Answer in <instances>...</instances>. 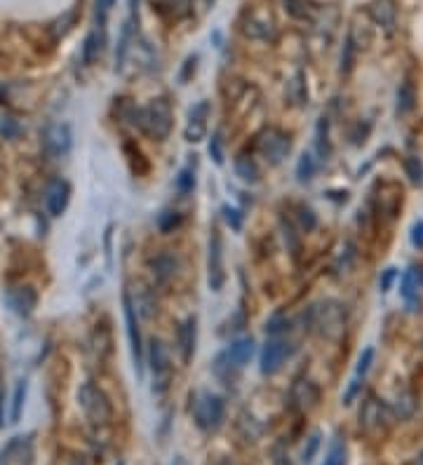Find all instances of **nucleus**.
<instances>
[{
  "label": "nucleus",
  "mask_w": 423,
  "mask_h": 465,
  "mask_svg": "<svg viewBox=\"0 0 423 465\" xmlns=\"http://www.w3.org/2000/svg\"><path fill=\"white\" fill-rule=\"evenodd\" d=\"M5 301L17 315H31V310L36 308L38 296L31 287H10L5 292Z\"/></svg>",
  "instance_id": "13"
},
{
  "label": "nucleus",
  "mask_w": 423,
  "mask_h": 465,
  "mask_svg": "<svg viewBox=\"0 0 423 465\" xmlns=\"http://www.w3.org/2000/svg\"><path fill=\"white\" fill-rule=\"evenodd\" d=\"M254 353V341L252 339H238L228 350V360L233 362V367H242L252 360Z\"/></svg>",
  "instance_id": "20"
},
{
  "label": "nucleus",
  "mask_w": 423,
  "mask_h": 465,
  "mask_svg": "<svg viewBox=\"0 0 423 465\" xmlns=\"http://www.w3.org/2000/svg\"><path fill=\"white\" fill-rule=\"evenodd\" d=\"M177 186H179V191H181V193L193 191V186H195V177H193V172H191V170H184L181 174H179Z\"/></svg>",
  "instance_id": "36"
},
{
  "label": "nucleus",
  "mask_w": 423,
  "mask_h": 465,
  "mask_svg": "<svg viewBox=\"0 0 423 465\" xmlns=\"http://www.w3.org/2000/svg\"><path fill=\"white\" fill-rule=\"evenodd\" d=\"M0 134H5V137H17V134H19V127L15 125V120H10V118H0Z\"/></svg>",
  "instance_id": "38"
},
{
  "label": "nucleus",
  "mask_w": 423,
  "mask_h": 465,
  "mask_svg": "<svg viewBox=\"0 0 423 465\" xmlns=\"http://www.w3.org/2000/svg\"><path fill=\"white\" fill-rule=\"evenodd\" d=\"M416 94H414V85L412 82H402L400 89H397V113L405 115L414 108Z\"/></svg>",
  "instance_id": "24"
},
{
  "label": "nucleus",
  "mask_w": 423,
  "mask_h": 465,
  "mask_svg": "<svg viewBox=\"0 0 423 465\" xmlns=\"http://www.w3.org/2000/svg\"><path fill=\"white\" fill-rule=\"evenodd\" d=\"M301 226H304L306 230L316 228V216H313L311 209H301Z\"/></svg>",
  "instance_id": "43"
},
{
  "label": "nucleus",
  "mask_w": 423,
  "mask_h": 465,
  "mask_svg": "<svg viewBox=\"0 0 423 465\" xmlns=\"http://www.w3.org/2000/svg\"><path fill=\"white\" fill-rule=\"evenodd\" d=\"M290 148H292L290 137L278 132V129H268L264 137L259 139V151L264 153V158L271 165L282 163V160L287 158V153H290Z\"/></svg>",
  "instance_id": "7"
},
{
  "label": "nucleus",
  "mask_w": 423,
  "mask_h": 465,
  "mask_svg": "<svg viewBox=\"0 0 423 465\" xmlns=\"http://www.w3.org/2000/svg\"><path fill=\"white\" fill-rule=\"evenodd\" d=\"M287 325H290V322H287L285 315H273V318L266 322V332L271 336H278L280 332H285Z\"/></svg>",
  "instance_id": "35"
},
{
  "label": "nucleus",
  "mask_w": 423,
  "mask_h": 465,
  "mask_svg": "<svg viewBox=\"0 0 423 465\" xmlns=\"http://www.w3.org/2000/svg\"><path fill=\"white\" fill-rule=\"evenodd\" d=\"M134 308H137V313H141L144 318H153L156 315V299L151 296V292L146 287L137 289V296H134Z\"/></svg>",
  "instance_id": "22"
},
{
  "label": "nucleus",
  "mask_w": 423,
  "mask_h": 465,
  "mask_svg": "<svg viewBox=\"0 0 423 465\" xmlns=\"http://www.w3.org/2000/svg\"><path fill=\"white\" fill-rule=\"evenodd\" d=\"M313 174H316V163H313V155L304 153L297 165V179L301 181V184H306V181L313 179Z\"/></svg>",
  "instance_id": "26"
},
{
  "label": "nucleus",
  "mask_w": 423,
  "mask_h": 465,
  "mask_svg": "<svg viewBox=\"0 0 423 465\" xmlns=\"http://www.w3.org/2000/svg\"><path fill=\"white\" fill-rule=\"evenodd\" d=\"M123 308H125V322H127V334H130V346H132V357H134V369L141 376L144 371V346H141V334L137 325V308H134L130 289L123 294Z\"/></svg>",
  "instance_id": "6"
},
{
  "label": "nucleus",
  "mask_w": 423,
  "mask_h": 465,
  "mask_svg": "<svg viewBox=\"0 0 423 465\" xmlns=\"http://www.w3.org/2000/svg\"><path fill=\"white\" fill-rule=\"evenodd\" d=\"M209 155H212V160H214L216 165H223V151H221L219 134H214V137H212V141H209Z\"/></svg>",
  "instance_id": "37"
},
{
  "label": "nucleus",
  "mask_w": 423,
  "mask_h": 465,
  "mask_svg": "<svg viewBox=\"0 0 423 465\" xmlns=\"http://www.w3.org/2000/svg\"><path fill=\"white\" fill-rule=\"evenodd\" d=\"M68 195H70V189H68L66 181H61V179L52 181V184L47 186V193H45V202H47L50 214L61 216L68 205Z\"/></svg>",
  "instance_id": "14"
},
{
  "label": "nucleus",
  "mask_w": 423,
  "mask_h": 465,
  "mask_svg": "<svg viewBox=\"0 0 423 465\" xmlns=\"http://www.w3.org/2000/svg\"><path fill=\"white\" fill-rule=\"evenodd\" d=\"M223 216H226V221L233 226L235 230H240V214L238 209H230V207H223Z\"/></svg>",
  "instance_id": "41"
},
{
  "label": "nucleus",
  "mask_w": 423,
  "mask_h": 465,
  "mask_svg": "<svg viewBox=\"0 0 423 465\" xmlns=\"http://www.w3.org/2000/svg\"><path fill=\"white\" fill-rule=\"evenodd\" d=\"M134 125H137L146 137L165 139L172 129V113L165 101H151L149 106L134 111Z\"/></svg>",
  "instance_id": "2"
},
{
  "label": "nucleus",
  "mask_w": 423,
  "mask_h": 465,
  "mask_svg": "<svg viewBox=\"0 0 423 465\" xmlns=\"http://www.w3.org/2000/svg\"><path fill=\"white\" fill-rule=\"evenodd\" d=\"M352 54H355V40H352V34L346 38V47H343V54H341V71L343 73H348L352 68Z\"/></svg>",
  "instance_id": "33"
},
{
  "label": "nucleus",
  "mask_w": 423,
  "mask_h": 465,
  "mask_svg": "<svg viewBox=\"0 0 423 465\" xmlns=\"http://www.w3.org/2000/svg\"><path fill=\"white\" fill-rule=\"evenodd\" d=\"M419 465H423V454H421V458H419Z\"/></svg>",
  "instance_id": "50"
},
{
  "label": "nucleus",
  "mask_w": 423,
  "mask_h": 465,
  "mask_svg": "<svg viewBox=\"0 0 423 465\" xmlns=\"http://www.w3.org/2000/svg\"><path fill=\"white\" fill-rule=\"evenodd\" d=\"M195 423L202 430H214L219 428L223 421V402L221 397L212 395V392H195L193 404H191Z\"/></svg>",
  "instance_id": "4"
},
{
  "label": "nucleus",
  "mask_w": 423,
  "mask_h": 465,
  "mask_svg": "<svg viewBox=\"0 0 423 465\" xmlns=\"http://www.w3.org/2000/svg\"><path fill=\"white\" fill-rule=\"evenodd\" d=\"M70 465H85V463H82V461H80V458H75V461H73V463H70Z\"/></svg>",
  "instance_id": "48"
},
{
  "label": "nucleus",
  "mask_w": 423,
  "mask_h": 465,
  "mask_svg": "<svg viewBox=\"0 0 423 465\" xmlns=\"http://www.w3.org/2000/svg\"><path fill=\"white\" fill-rule=\"evenodd\" d=\"M207 113H209V103L207 101H200L198 106L191 111L188 115V127H186V141H200L205 137V120H207Z\"/></svg>",
  "instance_id": "16"
},
{
  "label": "nucleus",
  "mask_w": 423,
  "mask_h": 465,
  "mask_svg": "<svg viewBox=\"0 0 423 465\" xmlns=\"http://www.w3.org/2000/svg\"><path fill=\"white\" fill-rule=\"evenodd\" d=\"M24 397H27V383H24V381H19V383H17V390H15V399H12V416H10V421H12V423H17V421H19V416H22Z\"/></svg>",
  "instance_id": "28"
},
{
  "label": "nucleus",
  "mask_w": 423,
  "mask_h": 465,
  "mask_svg": "<svg viewBox=\"0 0 423 465\" xmlns=\"http://www.w3.org/2000/svg\"><path fill=\"white\" fill-rule=\"evenodd\" d=\"M412 244H414V247L423 249V221L412 226Z\"/></svg>",
  "instance_id": "40"
},
{
  "label": "nucleus",
  "mask_w": 423,
  "mask_h": 465,
  "mask_svg": "<svg viewBox=\"0 0 423 465\" xmlns=\"http://www.w3.org/2000/svg\"><path fill=\"white\" fill-rule=\"evenodd\" d=\"M395 413L400 416V421H405L414 413V395L412 392H402L400 397H397V404H395Z\"/></svg>",
  "instance_id": "27"
},
{
  "label": "nucleus",
  "mask_w": 423,
  "mask_h": 465,
  "mask_svg": "<svg viewBox=\"0 0 423 465\" xmlns=\"http://www.w3.org/2000/svg\"><path fill=\"white\" fill-rule=\"evenodd\" d=\"M235 172H238V177L242 181H249V184L259 181V170H256V165L249 158H245V155H240V158L235 160Z\"/></svg>",
  "instance_id": "25"
},
{
  "label": "nucleus",
  "mask_w": 423,
  "mask_h": 465,
  "mask_svg": "<svg viewBox=\"0 0 423 465\" xmlns=\"http://www.w3.org/2000/svg\"><path fill=\"white\" fill-rule=\"evenodd\" d=\"M292 399L299 409H311L318 402V388L311 383V381H299L297 385L292 388Z\"/></svg>",
  "instance_id": "19"
},
{
  "label": "nucleus",
  "mask_w": 423,
  "mask_h": 465,
  "mask_svg": "<svg viewBox=\"0 0 423 465\" xmlns=\"http://www.w3.org/2000/svg\"><path fill=\"white\" fill-rule=\"evenodd\" d=\"M43 146L47 155L52 158H61L70 151V127L64 125V122H54V125H47L43 132Z\"/></svg>",
  "instance_id": "8"
},
{
  "label": "nucleus",
  "mask_w": 423,
  "mask_h": 465,
  "mask_svg": "<svg viewBox=\"0 0 423 465\" xmlns=\"http://www.w3.org/2000/svg\"><path fill=\"white\" fill-rule=\"evenodd\" d=\"M369 12H371V17H374L376 24L383 26L388 34H393V29H395V5H393V0H374Z\"/></svg>",
  "instance_id": "17"
},
{
  "label": "nucleus",
  "mask_w": 423,
  "mask_h": 465,
  "mask_svg": "<svg viewBox=\"0 0 423 465\" xmlns=\"http://www.w3.org/2000/svg\"><path fill=\"white\" fill-rule=\"evenodd\" d=\"M371 362H374V348H367V350H364V353L360 355V360H357V367H355V378H362L364 374L369 371Z\"/></svg>",
  "instance_id": "34"
},
{
  "label": "nucleus",
  "mask_w": 423,
  "mask_h": 465,
  "mask_svg": "<svg viewBox=\"0 0 423 465\" xmlns=\"http://www.w3.org/2000/svg\"><path fill=\"white\" fill-rule=\"evenodd\" d=\"M322 465H346V444L341 439H336V442L332 444L329 454H327Z\"/></svg>",
  "instance_id": "30"
},
{
  "label": "nucleus",
  "mask_w": 423,
  "mask_h": 465,
  "mask_svg": "<svg viewBox=\"0 0 423 465\" xmlns=\"http://www.w3.org/2000/svg\"><path fill=\"white\" fill-rule=\"evenodd\" d=\"M419 284H421V275L416 270H407L405 277H402V296L405 301L412 306V310H416L414 306L419 303Z\"/></svg>",
  "instance_id": "21"
},
{
  "label": "nucleus",
  "mask_w": 423,
  "mask_h": 465,
  "mask_svg": "<svg viewBox=\"0 0 423 465\" xmlns=\"http://www.w3.org/2000/svg\"><path fill=\"white\" fill-rule=\"evenodd\" d=\"M78 402L85 411L87 421L92 425H106L113 416V406L108 402L106 392L94 383H82L78 390Z\"/></svg>",
  "instance_id": "3"
},
{
  "label": "nucleus",
  "mask_w": 423,
  "mask_h": 465,
  "mask_svg": "<svg viewBox=\"0 0 423 465\" xmlns=\"http://www.w3.org/2000/svg\"><path fill=\"white\" fill-rule=\"evenodd\" d=\"M0 423H3V402H0Z\"/></svg>",
  "instance_id": "49"
},
{
  "label": "nucleus",
  "mask_w": 423,
  "mask_h": 465,
  "mask_svg": "<svg viewBox=\"0 0 423 465\" xmlns=\"http://www.w3.org/2000/svg\"><path fill=\"white\" fill-rule=\"evenodd\" d=\"M137 3H139V0H130V8H132V12H137Z\"/></svg>",
  "instance_id": "47"
},
{
  "label": "nucleus",
  "mask_w": 423,
  "mask_h": 465,
  "mask_svg": "<svg viewBox=\"0 0 423 465\" xmlns=\"http://www.w3.org/2000/svg\"><path fill=\"white\" fill-rule=\"evenodd\" d=\"M151 369L156 376V392H165L170 383V353L165 348L163 341L153 339L151 341Z\"/></svg>",
  "instance_id": "9"
},
{
  "label": "nucleus",
  "mask_w": 423,
  "mask_h": 465,
  "mask_svg": "<svg viewBox=\"0 0 423 465\" xmlns=\"http://www.w3.org/2000/svg\"><path fill=\"white\" fill-rule=\"evenodd\" d=\"M393 277H395V270L393 268H388L386 270V275H383V280H381V287H383V292L390 287V282H393Z\"/></svg>",
  "instance_id": "44"
},
{
  "label": "nucleus",
  "mask_w": 423,
  "mask_h": 465,
  "mask_svg": "<svg viewBox=\"0 0 423 465\" xmlns=\"http://www.w3.org/2000/svg\"><path fill=\"white\" fill-rule=\"evenodd\" d=\"M318 447H320V435L316 432V435H313L311 439H309V447L304 449V461L309 463L313 456H316V451H318Z\"/></svg>",
  "instance_id": "39"
},
{
  "label": "nucleus",
  "mask_w": 423,
  "mask_h": 465,
  "mask_svg": "<svg viewBox=\"0 0 423 465\" xmlns=\"http://www.w3.org/2000/svg\"><path fill=\"white\" fill-rule=\"evenodd\" d=\"M97 5H99L101 12H108V8L113 5V0H97Z\"/></svg>",
  "instance_id": "45"
},
{
  "label": "nucleus",
  "mask_w": 423,
  "mask_h": 465,
  "mask_svg": "<svg viewBox=\"0 0 423 465\" xmlns=\"http://www.w3.org/2000/svg\"><path fill=\"white\" fill-rule=\"evenodd\" d=\"M285 8L294 19L309 17V3H306V0H285Z\"/></svg>",
  "instance_id": "32"
},
{
  "label": "nucleus",
  "mask_w": 423,
  "mask_h": 465,
  "mask_svg": "<svg viewBox=\"0 0 423 465\" xmlns=\"http://www.w3.org/2000/svg\"><path fill=\"white\" fill-rule=\"evenodd\" d=\"M177 223H179V216H177V214H172V212H168V214H163V219H160V228H163L165 232L175 228Z\"/></svg>",
  "instance_id": "42"
},
{
  "label": "nucleus",
  "mask_w": 423,
  "mask_h": 465,
  "mask_svg": "<svg viewBox=\"0 0 423 465\" xmlns=\"http://www.w3.org/2000/svg\"><path fill=\"white\" fill-rule=\"evenodd\" d=\"M245 34L252 38H261V40H273L275 38V24L271 15H259V12H252L245 22Z\"/></svg>",
  "instance_id": "15"
},
{
  "label": "nucleus",
  "mask_w": 423,
  "mask_h": 465,
  "mask_svg": "<svg viewBox=\"0 0 423 465\" xmlns=\"http://www.w3.org/2000/svg\"><path fill=\"white\" fill-rule=\"evenodd\" d=\"M34 447L31 437H12L8 447L0 451V465H31Z\"/></svg>",
  "instance_id": "10"
},
{
  "label": "nucleus",
  "mask_w": 423,
  "mask_h": 465,
  "mask_svg": "<svg viewBox=\"0 0 423 465\" xmlns=\"http://www.w3.org/2000/svg\"><path fill=\"white\" fill-rule=\"evenodd\" d=\"M179 350H181L184 362H191L195 353V320L188 318L179 327Z\"/></svg>",
  "instance_id": "18"
},
{
  "label": "nucleus",
  "mask_w": 423,
  "mask_h": 465,
  "mask_svg": "<svg viewBox=\"0 0 423 465\" xmlns=\"http://www.w3.org/2000/svg\"><path fill=\"white\" fill-rule=\"evenodd\" d=\"M99 43H101L99 34L97 31H92V34L87 36V40H85V47H82V61L85 64L94 61V57H97V52H99Z\"/></svg>",
  "instance_id": "29"
},
{
  "label": "nucleus",
  "mask_w": 423,
  "mask_h": 465,
  "mask_svg": "<svg viewBox=\"0 0 423 465\" xmlns=\"http://www.w3.org/2000/svg\"><path fill=\"white\" fill-rule=\"evenodd\" d=\"M309 322L325 339L339 341L346 332V313L336 301H322L309 310Z\"/></svg>",
  "instance_id": "1"
},
{
  "label": "nucleus",
  "mask_w": 423,
  "mask_h": 465,
  "mask_svg": "<svg viewBox=\"0 0 423 465\" xmlns=\"http://www.w3.org/2000/svg\"><path fill=\"white\" fill-rule=\"evenodd\" d=\"M405 172L412 184H421L423 181V165L419 158H407L405 160Z\"/></svg>",
  "instance_id": "31"
},
{
  "label": "nucleus",
  "mask_w": 423,
  "mask_h": 465,
  "mask_svg": "<svg viewBox=\"0 0 423 465\" xmlns=\"http://www.w3.org/2000/svg\"><path fill=\"white\" fill-rule=\"evenodd\" d=\"M216 465H235V463L230 461V458H223V461H219V463H216Z\"/></svg>",
  "instance_id": "46"
},
{
  "label": "nucleus",
  "mask_w": 423,
  "mask_h": 465,
  "mask_svg": "<svg viewBox=\"0 0 423 465\" xmlns=\"http://www.w3.org/2000/svg\"><path fill=\"white\" fill-rule=\"evenodd\" d=\"M290 350H292L290 344H285V341H280V339H271L264 346V353H261V371L275 374L282 364H285Z\"/></svg>",
  "instance_id": "11"
},
{
  "label": "nucleus",
  "mask_w": 423,
  "mask_h": 465,
  "mask_svg": "<svg viewBox=\"0 0 423 465\" xmlns=\"http://www.w3.org/2000/svg\"><path fill=\"white\" fill-rule=\"evenodd\" d=\"M390 421H393V413H390L388 406L381 399L367 397V402L360 409V428L369 435H381V432L388 430Z\"/></svg>",
  "instance_id": "5"
},
{
  "label": "nucleus",
  "mask_w": 423,
  "mask_h": 465,
  "mask_svg": "<svg viewBox=\"0 0 423 465\" xmlns=\"http://www.w3.org/2000/svg\"><path fill=\"white\" fill-rule=\"evenodd\" d=\"M118 465H123V463H118Z\"/></svg>",
  "instance_id": "51"
},
{
  "label": "nucleus",
  "mask_w": 423,
  "mask_h": 465,
  "mask_svg": "<svg viewBox=\"0 0 423 465\" xmlns=\"http://www.w3.org/2000/svg\"><path fill=\"white\" fill-rule=\"evenodd\" d=\"M223 251H221V235L219 230L212 232L209 240V287L219 292L223 284Z\"/></svg>",
  "instance_id": "12"
},
{
  "label": "nucleus",
  "mask_w": 423,
  "mask_h": 465,
  "mask_svg": "<svg viewBox=\"0 0 423 465\" xmlns=\"http://www.w3.org/2000/svg\"><path fill=\"white\" fill-rule=\"evenodd\" d=\"M153 268V275L158 277V282H168L172 275H175V268H177V261L172 256H158L156 261L151 263Z\"/></svg>",
  "instance_id": "23"
}]
</instances>
